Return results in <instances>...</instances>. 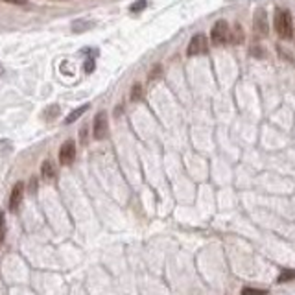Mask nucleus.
<instances>
[{
    "mask_svg": "<svg viewBox=\"0 0 295 295\" xmlns=\"http://www.w3.org/2000/svg\"><path fill=\"white\" fill-rule=\"evenodd\" d=\"M273 24H275V32L280 39L290 41L294 37V20L288 9L277 8L275 9V17H273Z\"/></svg>",
    "mask_w": 295,
    "mask_h": 295,
    "instance_id": "nucleus-1",
    "label": "nucleus"
},
{
    "mask_svg": "<svg viewBox=\"0 0 295 295\" xmlns=\"http://www.w3.org/2000/svg\"><path fill=\"white\" fill-rule=\"evenodd\" d=\"M253 32L258 37H268L270 34V22H268V13L266 9H256L253 17Z\"/></svg>",
    "mask_w": 295,
    "mask_h": 295,
    "instance_id": "nucleus-2",
    "label": "nucleus"
},
{
    "mask_svg": "<svg viewBox=\"0 0 295 295\" xmlns=\"http://www.w3.org/2000/svg\"><path fill=\"white\" fill-rule=\"evenodd\" d=\"M209 52V39L205 35L197 34L192 37V41L188 42V48H186V56H203Z\"/></svg>",
    "mask_w": 295,
    "mask_h": 295,
    "instance_id": "nucleus-3",
    "label": "nucleus"
},
{
    "mask_svg": "<svg viewBox=\"0 0 295 295\" xmlns=\"http://www.w3.org/2000/svg\"><path fill=\"white\" fill-rule=\"evenodd\" d=\"M229 34H231V30H229L227 22L225 20H218L216 24L212 26L211 39L216 46H221V44H225L229 41Z\"/></svg>",
    "mask_w": 295,
    "mask_h": 295,
    "instance_id": "nucleus-4",
    "label": "nucleus"
},
{
    "mask_svg": "<svg viewBox=\"0 0 295 295\" xmlns=\"http://www.w3.org/2000/svg\"><path fill=\"white\" fill-rule=\"evenodd\" d=\"M74 157H76V144H74V140L63 142V146L59 148V162L68 166V164L74 162Z\"/></svg>",
    "mask_w": 295,
    "mask_h": 295,
    "instance_id": "nucleus-5",
    "label": "nucleus"
},
{
    "mask_svg": "<svg viewBox=\"0 0 295 295\" xmlns=\"http://www.w3.org/2000/svg\"><path fill=\"white\" fill-rule=\"evenodd\" d=\"M93 135L96 140H101L107 135V113L100 111L96 118H94V126H93Z\"/></svg>",
    "mask_w": 295,
    "mask_h": 295,
    "instance_id": "nucleus-6",
    "label": "nucleus"
},
{
    "mask_svg": "<svg viewBox=\"0 0 295 295\" xmlns=\"http://www.w3.org/2000/svg\"><path fill=\"white\" fill-rule=\"evenodd\" d=\"M22 194H24V185L22 183H17L11 190V196H9V209L11 211H17L20 207V201H22Z\"/></svg>",
    "mask_w": 295,
    "mask_h": 295,
    "instance_id": "nucleus-7",
    "label": "nucleus"
},
{
    "mask_svg": "<svg viewBox=\"0 0 295 295\" xmlns=\"http://www.w3.org/2000/svg\"><path fill=\"white\" fill-rule=\"evenodd\" d=\"M244 30H242V26L236 22L235 26H233V30H231V34H229V42L231 44H242L244 42Z\"/></svg>",
    "mask_w": 295,
    "mask_h": 295,
    "instance_id": "nucleus-8",
    "label": "nucleus"
},
{
    "mask_svg": "<svg viewBox=\"0 0 295 295\" xmlns=\"http://www.w3.org/2000/svg\"><path fill=\"white\" fill-rule=\"evenodd\" d=\"M89 109V103H85V105H81V107H78V109H74L70 115H68L67 118H65V124H72V122H76L78 118L83 115L85 111Z\"/></svg>",
    "mask_w": 295,
    "mask_h": 295,
    "instance_id": "nucleus-9",
    "label": "nucleus"
},
{
    "mask_svg": "<svg viewBox=\"0 0 295 295\" xmlns=\"http://www.w3.org/2000/svg\"><path fill=\"white\" fill-rule=\"evenodd\" d=\"M41 172H42V177H46V179H54V176H56V170H54V164H52L50 160H44V162H42Z\"/></svg>",
    "mask_w": 295,
    "mask_h": 295,
    "instance_id": "nucleus-10",
    "label": "nucleus"
},
{
    "mask_svg": "<svg viewBox=\"0 0 295 295\" xmlns=\"http://www.w3.org/2000/svg\"><path fill=\"white\" fill-rule=\"evenodd\" d=\"M142 94H144L142 85H140V83H135V85H133V89H131V100H133V101L142 100Z\"/></svg>",
    "mask_w": 295,
    "mask_h": 295,
    "instance_id": "nucleus-11",
    "label": "nucleus"
},
{
    "mask_svg": "<svg viewBox=\"0 0 295 295\" xmlns=\"http://www.w3.org/2000/svg\"><path fill=\"white\" fill-rule=\"evenodd\" d=\"M290 280H295V270H284L277 278V282H290Z\"/></svg>",
    "mask_w": 295,
    "mask_h": 295,
    "instance_id": "nucleus-12",
    "label": "nucleus"
},
{
    "mask_svg": "<svg viewBox=\"0 0 295 295\" xmlns=\"http://www.w3.org/2000/svg\"><path fill=\"white\" fill-rule=\"evenodd\" d=\"M59 115V105H50L48 109L44 111V120H54Z\"/></svg>",
    "mask_w": 295,
    "mask_h": 295,
    "instance_id": "nucleus-13",
    "label": "nucleus"
},
{
    "mask_svg": "<svg viewBox=\"0 0 295 295\" xmlns=\"http://www.w3.org/2000/svg\"><path fill=\"white\" fill-rule=\"evenodd\" d=\"M242 295H268L266 290H258V288H244Z\"/></svg>",
    "mask_w": 295,
    "mask_h": 295,
    "instance_id": "nucleus-14",
    "label": "nucleus"
},
{
    "mask_svg": "<svg viewBox=\"0 0 295 295\" xmlns=\"http://www.w3.org/2000/svg\"><path fill=\"white\" fill-rule=\"evenodd\" d=\"M146 6H148V2H146V0H138V2H135V4L131 6V11H133V13H138V11H142Z\"/></svg>",
    "mask_w": 295,
    "mask_h": 295,
    "instance_id": "nucleus-15",
    "label": "nucleus"
},
{
    "mask_svg": "<svg viewBox=\"0 0 295 295\" xmlns=\"http://www.w3.org/2000/svg\"><path fill=\"white\" fill-rule=\"evenodd\" d=\"M4 233H6V223H4V214H0V245L4 242Z\"/></svg>",
    "mask_w": 295,
    "mask_h": 295,
    "instance_id": "nucleus-16",
    "label": "nucleus"
},
{
    "mask_svg": "<svg viewBox=\"0 0 295 295\" xmlns=\"http://www.w3.org/2000/svg\"><path fill=\"white\" fill-rule=\"evenodd\" d=\"M160 72H162V67H160V65L153 67V72H150V81H153L157 76H160Z\"/></svg>",
    "mask_w": 295,
    "mask_h": 295,
    "instance_id": "nucleus-17",
    "label": "nucleus"
},
{
    "mask_svg": "<svg viewBox=\"0 0 295 295\" xmlns=\"http://www.w3.org/2000/svg\"><path fill=\"white\" fill-rule=\"evenodd\" d=\"M277 50L280 52V58H282V59L286 58V59H290V63H294V58H292V56H290V52H288V50H282V48H280V46H278Z\"/></svg>",
    "mask_w": 295,
    "mask_h": 295,
    "instance_id": "nucleus-18",
    "label": "nucleus"
},
{
    "mask_svg": "<svg viewBox=\"0 0 295 295\" xmlns=\"http://www.w3.org/2000/svg\"><path fill=\"white\" fill-rule=\"evenodd\" d=\"M251 54H253V56H256V58H262V56H264V50H262V48H258V46H253V48H251Z\"/></svg>",
    "mask_w": 295,
    "mask_h": 295,
    "instance_id": "nucleus-19",
    "label": "nucleus"
},
{
    "mask_svg": "<svg viewBox=\"0 0 295 295\" xmlns=\"http://www.w3.org/2000/svg\"><path fill=\"white\" fill-rule=\"evenodd\" d=\"M94 70V63L93 61H87V63H85V72H93Z\"/></svg>",
    "mask_w": 295,
    "mask_h": 295,
    "instance_id": "nucleus-20",
    "label": "nucleus"
},
{
    "mask_svg": "<svg viewBox=\"0 0 295 295\" xmlns=\"http://www.w3.org/2000/svg\"><path fill=\"white\" fill-rule=\"evenodd\" d=\"M6 2H9V4H15V6H24L28 0H6Z\"/></svg>",
    "mask_w": 295,
    "mask_h": 295,
    "instance_id": "nucleus-21",
    "label": "nucleus"
},
{
    "mask_svg": "<svg viewBox=\"0 0 295 295\" xmlns=\"http://www.w3.org/2000/svg\"><path fill=\"white\" fill-rule=\"evenodd\" d=\"M2 72H4V68H2V65H0V76H2Z\"/></svg>",
    "mask_w": 295,
    "mask_h": 295,
    "instance_id": "nucleus-22",
    "label": "nucleus"
}]
</instances>
